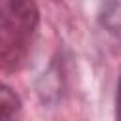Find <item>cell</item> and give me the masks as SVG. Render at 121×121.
Masks as SVG:
<instances>
[{"instance_id":"obj_1","label":"cell","mask_w":121,"mask_h":121,"mask_svg":"<svg viewBox=\"0 0 121 121\" xmlns=\"http://www.w3.org/2000/svg\"><path fill=\"white\" fill-rule=\"evenodd\" d=\"M36 26L34 0H0V59L6 68L17 66L25 59Z\"/></svg>"},{"instance_id":"obj_4","label":"cell","mask_w":121,"mask_h":121,"mask_svg":"<svg viewBox=\"0 0 121 121\" xmlns=\"http://www.w3.org/2000/svg\"><path fill=\"white\" fill-rule=\"evenodd\" d=\"M115 106H117V121H121V78L117 83V98H115Z\"/></svg>"},{"instance_id":"obj_3","label":"cell","mask_w":121,"mask_h":121,"mask_svg":"<svg viewBox=\"0 0 121 121\" xmlns=\"http://www.w3.org/2000/svg\"><path fill=\"white\" fill-rule=\"evenodd\" d=\"M19 98L17 95L9 89V87H2V95H0V112H2V121H11V117L19 112Z\"/></svg>"},{"instance_id":"obj_2","label":"cell","mask_w":121,"mask_h":121,"mask_svg":"<svg viewBox=\"0 0 121 121\" xmlns=\"http://www.w3.org/2000/svg\"><path fill=\"white\" fill-rule=\"evenodd\" d=\"M98 21L108 32L121 36V0H104L98 11Z\"/></svg>"}]
</instances>
